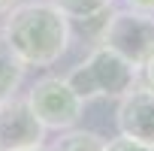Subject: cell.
<instances>
[{
    "label": "cell",
    "mask_w": 154,
    "mask_h": 151,
    "mask_svg": "<svg viewBox=\"0 0 154 151\" xmlns=\"http://www.w3.org/2000/svg\"><path fill=\"white\" fill-rule=\"evenodd\" d=\"M69 18L51 3H18L6 12L3 39L24 66H51L69 48Z\"/></svg>",
    "instance_id": "obj_1"
},
{
    "label": "cell",
    "mask_w": 154,
    "mask_h": 151,
    "mask_svg": "<svg viewBox=\"0 0 154 151\" xmlns=\"http://www.w3.org/2000/svg\"><path fill=\"white\" fill-rule=\"evenodd\" d=\"M100 45L118 51L124 60H130L136 69L154 54V15L121 9L106 18L100 30Z\"/></svg>",
    "instance_id": "obj_2"
},
{
    "label": "cell",
    "mask_w": 154,
    "mask_h": 151,
    "mask_svg": "<svg viewBox=\"0 0 154 151\" xmlns=\"http://www.w3.org/2000/svg\"><path fill=\"white\" fill-rule=\"evenodd\" d=\"M27 106L33 109V115L39 118V124L45 130H72L82 118L85 103L72 94V88L66 85V79L57 76H42L36 79L27 91Z\"/></svg>",
    "instance_id": "obj_3"
},
{
    "label": "cell",
    "mask_w": 154,
    "mask_h": 151,
    "mask_svg": "<svg viewBox=\"0 0 154 151\" xmlns=\"http://www.w3.org/2000/svg\"><path fill=\"white\" fill-rule=\"evenodd\" d=\"M45 127L33 115L24 97L0 103V151H30L45 145Z\"/></svg>",
    "instance_id": "obj_4"
},
{
    "label": "cell",
    "mask_w": 154,
    "mask_h": 151,
    "mask_svg": "<svg viewBox=\"0 0 154 151\" xmlns=\"http://www.w3.org/2000/svg\"><path fill=\"white\" fill-rule=\"evenodd\" d=\"M118 133L145 145H154V91L136 82L121 100L115 112Z\"/></svg>",
    "instance_id": "obj_5"
},
{
    "label": "cell",
    "mask_w": 154,
    "mask_h": 151,
    "mask_svg": "<svg viewBox=\"0 0 154 151\" xmlns=\"http://www.w3.org/2000/svg\"><path fill=\"white\" fill-rule=\"evenodd\" d=\"M85 63L91 66V76H94V85H97L100 97L121 100V97L139 82V69H136L130 60H124L118 51L106 48V45H97V48L88 54Z\"/></svg>",
    "instance_id": "obj_6"
},
{
    "label": "cell",
    "mask_w": 154,
    "mask_h": 151,
    "mask_svg": "<svg viewBox=\"0 0 154 151\" xmlns=\"http://www.w3.org/2000/svg\"><path fill=\"white\" fill-rule=\"evenodd\" d=\"M24 63L18 60V54L0 39V103L15 97L18 85H21V76H24Z\"/></svg>",
    "instance_id": "obj_7"
},
{
    "label": "cell",
    "mask_w": 154,
    "mask_h": 151,
    "mask_svg": "<svg viewBox=\"0 0 154 151\" xmlns=\"http://www.w3.org/2000/svg\"><path fill=\"white\" fill-rule=\"evenodd\" d=\"M48 3L60 9L69 21H91L112 6V0H48Z\"/></svg>",
    "instance_id": "obj_8"
},
{
    "label": "cell",
    "mask_w": 154,
    "mask_h": 151,
    "mask_svg": "<svg viewBox=\"0 0 154 151\" xmlns=\"http://www.w3.org/2000/svg\"><path fill=\"white\" fill-rule=\"evenodd\" d=\"M48 151H106V139L91 130H69Z\"/></svg>",
    "instance_id": "obj_9"
},
{
    "label": "cell",
    "mask_w": 154,
    "mask_h": 151,
    "mask_svg": "<svg viewBox=\"0 0 154 151\" xmlns=\"http://www.w3.org/2000/svg\"><path fill=\"white\" fill-rule=\"evenodd\" d=\"M63 79H66V85L72 88V94L79 97L82 103H91V100L100 97V91H97V85H94V76H91V66H88L85 60L75 63V66L63 76Z\"/></svg>",
    "instance_id": "obj_10"
},
{
    "label": "cell",
    "mask_w": 154,
    "mask_h": 151,
    "mask_svg": "<svg viewBox=\"0 0 154 151\" xmlns=\"http://www.w3.org/2000/svg\"><path fill=\"white\" fill-rule=\"evenodd\" d=\"M106 151H154V145H145V142H136V139H127V136H115L106 142Z\"/></svg>",
    "instance_id": "obj_11"
},
{
    "label": "cell",
    "mask_w": 154,
    "mask_h": 151,
    "mask_svg": "<svg viewBox=\"0 0 154 151\" xmlns=\"http://www.w3.org/2000/svg\"><path fill=\"white\" fill-rule=\"evenodd\" d=\"M139 79H142V85H145V88H151V91H154V54L139 66Z\"/></svg>",
    "instance_id": "obj_12"
},
{
    "label": "cell",
    "mask_w": 154,
    "mask_h": 151,
    "mask_svg": "<svg viewBox=\"0 0 154 151\" xmlns=\"http://www.w3.org/2000/svg\"><path fill=\"white\" fill-rule=\"evenodd\" d=\"M127 9H136V12H145V15H154V0H124Z\"/></svg>",
    "instance_id": "obj_13"
},
{
    "label": "cell",
    "mask_w": 154,
    "mask_h": 151,
    "mask_svg": "<svg viewBox=\"0 0 154 151\" xmlns=\"http://www.w3.org/2000/svg\"><path fill=\"white\" fill-rule=\"evenodd\" d=\"M12 6H18V0H0V15H6Z\"/></svg>",
    "instance_id": "obj_14"
},
{
    "label": "cell",
    "mask_w": 154,
    "mask_h": 151,
    "mask_svg": "<svg viewBox=\"0 0 154 151\" xmlns=\"http://www.w3.org/2000/svg\"><path fill=\"white\" fill-rule=\"evenodd\" d=\"M30 151H48V148H45V145H42V148H30Z\"/></svg>",
    "instance_id": "obj_15"
}]
</instances>
